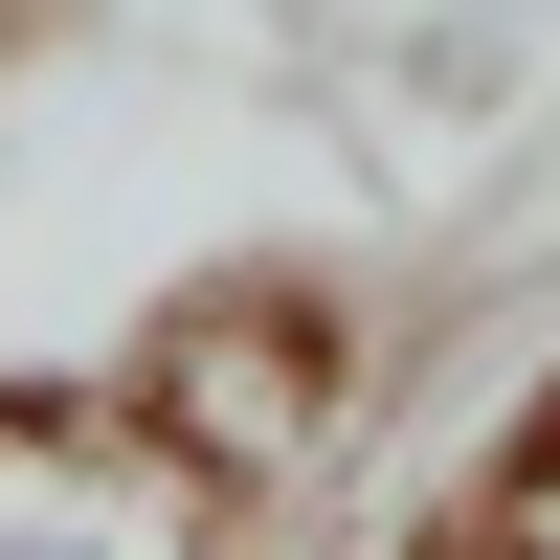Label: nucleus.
<instances>
[{"mask_svg": "<svg viewBox=\"0 0 560 560\" xmlns=\"http://www.w3.org/2000/svg\"><path fill=\"white\" fill-rule=\"evenodd\" d=\"M23 560H90V538H23Z\"/></svg>", "mask_w": 560, "mask_h": 560, "instance_id": "f257e3e1", "label": "nucleus"}]
</instances>
